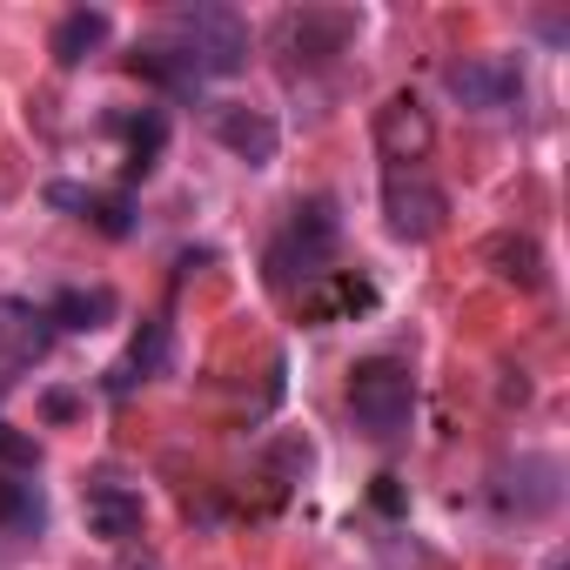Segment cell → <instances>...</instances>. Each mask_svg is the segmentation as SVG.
<instances>
[{"label": "cell", "mask_w": 570, "mask_h": 570, "mask_svg": "<svg viewBox=\"0 0 570 570\" xmlns=\"http://www.w3.org/2000/svg\"><path fill=\"white\" fill-rule=\"evenodd\" d=\"M48 323L55 330H101V323H115V289H61L55 303H48Z\"/></svg>", "instance_id": "obj_15"}, {"label": "cell", "mask_w": 570, "mask_h": 570, "mask_svg": "<svg viewBox=\"0 0 570 570\" xmlns=\"http://www.w3.org/2000/svg\"><path fill=\"white\" fill-rule=\"evenodd\" d=\"M168 48L195 68V81H228L248 68V21L235 8H181Z\"/></svg>", "instance_id": "obj_2"}, {"label": "cell", "mask_w": 570, "mask_h": 570, "mask_svg": "<svg viewBox=\"0 0 570 570\" xmlns=\"http://www.w3.org/2000/svg\"><path fill=\"white\" fill-rule=\"evenodd\" d=\"M356 28H363V14H350V8H296V14H282L275 35H282V55H296V61L323 68V61L350 55Z\"/></svg>", "instance_id": "obj_5"}, {"label": "cell", "mask_w": 570, "mask_h": 570, "mask_svg": "<svg viewBox=\"0 0 570 570\" xmlns=\"http://www.w3.org/2000/svg\"><path fill=\"white\" fill-rule=\"evenodd\" d=\"M383 215H390V235L396 242H436L443 235V215H450V195L423 168H390L383 175Z\"/></svg>", "instance_id": "obj_4"}, {"label": "cell", "mask_w": 570, "mask_h": 570, "mask_svg": "<svg viewBox=\"0 0 570 570\" xmlns=\"http://www.w3.org/2000/svg\"><path fill=\"white\" fill-rule=\"evenodd\" d=\"M376 148H383L390 168H423V155L436 148L430 108H423L416 95H390V101L376 108Z\"/></svg>", "instance_id": "obj_7"}, {"label": "cell", "mask_w": 570, "mask_h": 570, "mask_svg": "<svg viewBox=\"0 0 570 570\" xmlns=\"http://www.w3.org/2000/svg\"><path fill=\"white\" fill-rule=\"evenodd\" d=\"M128 175H148L155 161H161V141H168V121H161V108H148V115H135L128 128Z\"/></svg>", "instance_id": "obj_17"}, {"label": "cell", "mask_w": 570, "mask_h": 570, "mask_svg": "<svg viewBox=\"0 0 570 570\" xmlns=\"http://www.w3.org/2000/svg\"><path fill=\"white\" fill-rule=\"evenodd\" d=\"M443 88L450 101H463L470 115H503L510 101H523V75L503 61V55H463L443 68Z\"/></svg>", "instance_id": "obj_6"}, {"label": "cell", "mask_w": 570, "mask_h": 570, "mask_svg": "<svg viewBox=\"0 0 570 570\" xmlns=\"http://www.w3.org/2000/svg\"><path fill=\"white\" fill-rule=\"evenodd\" d=\"M350 416H356L363 436L396 443L410 430V416H416V376H410V363H396V356L356 363L350 370Z\"/></svg>", "instance_id": "obj_1"}, {"label": "cell", "mask_w": 570, "mask_h": 570, "mask_svg": "<svg viewBox=\"0 0 570 570\" xmlns=\"http://www.w3.org/2000/svg\"><path fill=\"white\" fill-rule=\"evenodd\" d=\"M81 517H88V537H101V543H135L148 510H141V490H128V483H115V476H95L88 497H81Z\"/></svg>", "instance_id": "obj_9"}, {"label": "cell", "mask_w": 570, "mask_h": 570, "mask_svg": "<svg viewBox=\"0 0 570 570\" xmlns=\"http://www.w3.org/2000/svg\"><path fill=\"white\" fill-rule=\"evenodd\" d=\"M161 370H168V323H141V336L128 343V356L108 370V396H128L135 383H148Z\"/></svg>", "instance_id": "obj_12"}, {"label": "cell", "mask_w": 570, "mask_h": 570, "mask_svg": "<svg viewBox=\"0 0 570 570\" xmlns=\"http://www.w3.org/2000/svg\"><path fill=\"white\" fill-rule=\"evenodd\" d=\"M490 262H497L510 282H523V289H537V282H543V255H537L530 235H497V242H490Z\"/></svg>", "instance_id": "obj_16"}, {"label": "cell", "mask_w": 570, "mask_h": 570, "mask_svg": "<svg viewBox=\"0 0 570 570\" xmlns=\"http://www.w3.org/2000/svg\"><path fill=\"white\" fill-rule=\"evenodd\" d=\"M208 128H215V141H222L235 161H248V168H268L275 148H282V128H275L262 108H242V101H222V108L208 115Z\"/></svg>", "instance_id": "obj_8"}, {"label": "cell", "mask_w": 570, "mask_h": 570, "mask_svg": "<svg viewBox=\"0 0 570 570\" xmlns=\"http://www.w3.org/2000/svg\"><path fill=\"white\" fill-rule=\"evenodd\" d=\"M330 255H336V202H296V222L275 235L268 248V282L275 289H309V282L330 275Z\"/></svg>", "instance_id": "obj_3"}, {"label": "cell", "mask_w": 570, "mask_h": 570, "mask_svg": "<svg viewBox=\"0 0 570 570\" xmlns=\"http://www.w3.org/2000/svg\"><path fill=\"white\" fill-rule=\"evenodd\" d=\"M48 523V497L28 470H0V530L8 537H41Z\"/></svg>", "instance_id": "obj_11"}, {"label": "cell", "mask_w": 570, "mask_h": 570, "mask_svg": "<svg viewBox=\"0 0 570 570\" xmlns=\"http://www.w3.org/2000/svg\"><path fill=\"white\" fill-rule=\"evenodd\" d=\"M517 497H497L503 503V517L517 510V517H543V510H557V463L550 456H517Z\"/></svg>", "instance_id": "obj_14"}, {"label": "cell", "mask_w": 570, "mask_h": 570, "mask_svg": "<svg viewBox=\"0 0 570 570\" xmlns=\"http://www.w3.org/2000/svg\"><path fill=\"white\" fill-rule=\"evenodd\" d=\"M35 463H41L35 436H21L14 423H0V470H28V476H35Z\"/></svg>", "instance_id": "obj_18"}, {"label": "cell", "mask_w": 570, "mask_h": 570, "mask_svg": "<svg viewBox=\"0 0 570 570\" xmlns=\"http://www.w3.org/2000/svg\"><path fill=\"white\" fill-rule=\"evenodd\" d=\"M363 309H376V282L356 275V268H330L323 282L303 289V316L309 323H343V316H363Z\"/></svg>", "instance_id": "obj_10"}, {"label": "cell", "mask_w": 570, "mask_h": 570, "mask_svg": "<svg viewBox=\"0 0 570 570\" xmlns=\"http://www.w3.org/2000/svg\"><path fill=\"white\" fill-rule=\"evenodd\" d=\"M108 35H115V21H108L101 8H75V14H61V21H55V41H48V55H55L61 68H81V61H88V55H95Z\"/></svg>", "instance_id": "obj_13"}]
</instances>
